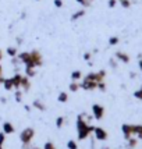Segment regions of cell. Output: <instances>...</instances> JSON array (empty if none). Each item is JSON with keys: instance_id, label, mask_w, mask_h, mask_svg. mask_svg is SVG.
<instances>
[{"instance_id": "1", "label": "cell", "mask_w": 142, "mask_h": 149, "mask_svg": "<svg viewBox=\"0 0 142 149\" xmlns=\"http://www.w3.org/2000/svg\"><path fill=\"white\" fill-rule=\"evenodd\" d=\"M93 128H95V125H90L84 118V114H79L77 117V134H78V139L79 141L86 139L93 132Z\"/></svg>"}, {"instance_id": "2", "label": "cell", "mask_w": 142, "mask_h": 149, "mask_svg": "<svg viewBox=\"0 0 142 149\" xmlns=\"http://www.w3.org/2000/svg\"><path fill=\"white\" fill-rule=\"evenodd\" d=\"M33 136H35V130L31 128V127H28V128L21 131L19 139H21V142L22 143H31L32 142V139H33Z\"/></svg>"}, {"instance_id": "3", "label": "cell", "mask_w": 142, "mask_h": 149, "mask_svg": "<svg viewBox=\"0 0 142 149\" xmlns=\"http://www.w3.org/2000/svg\"><path fill=\"white\" fill-rule=\"evenodd\" d=\"M104 77H106V71L104 70H100V71L97 72H89V74H86L84 78H86V79H90V81H95V82H102L104 79Z\"/></svg>"}, {"instance_id": "4", "label": "cell", "mask_w": 142, "mask_h": 149, "mask_svg": "<svg viewBox=\"0 0 142 149\" xmlns=\"http://www.w3.org/2000/svg\"><path fill=\"white\" fill-rule=\"evenodd\" d=\"M92 116L95 120H102L104 116V107L99 103L92 104Z\"/></svg>"}, {"instance_id": "5", "label": "cell", "mask_w": 142, "mask_h": 149, "mask_svg": "<svg viewBox=\"0 0 142 149\" xmlns=\"http://www.w3.org/2000/svg\"><path fill=\"white\" fill-rule=\"evenodd\" d=\"M31 58H32V64H33L35 68L43 65V57H42L40 52H38V50H32V52H31Z\"/></svg>"}, {"instance_id": "6", "label": "cell", "mask_w": 142, "mask_h": 149, "mask_svg": "<svg viewBox=\"0 0 142 149\" xmlns=\"http://www.w3.org/2000/svg\"><path fill=\"white\" fill-rule=\"evenodd\" d=\"M81 89H84V91H93V89H97V82L84 78L82 82H81Z\"/></svg>"}, {"instance_id": "7", "label": "cell", "mask_w": 142, "mask_h": 149, "mask_svg": "<svg viewBox=\"0 0 142 149\" xmlns=\"http://www.w3.org/2000/svg\"><path fill=\"white\" fill-rule=\"evenodd\" d=\"M93 134H95V138L97 141H106L107 139V131L102 128V127H95L93 128Z\"/></svg>"}, {"instance_id": "8", "label": "cell", "mask_w": 142, "mask_h": 149, "mask_svg": "<svg viewBox=\"0 0 142 149\" xmlns=\"http://www.w3.org/2000/svg\"><path fill=\"white\" fill-rule=\"evenodd\" d=\"M114 57H116L117 61H120V63H124V64H128L131 57H129L128 54L125 52H121V50H117L116 54H114Z\"/></svg>"}, {"instance_id": "9", "label": "cell", "mask_w": 142, "mask_h": 149, "mask_svg": "<svg viewBox=\"0 0 142 149\" xmlns=\"http://www.w3.org/2000/svg\"><path fill=\"white\" fill-rule=\"evenodd\" d=\"M121 132H123L124 139L127 141L132 136V130H131V124H123L121 125Z\"/></svg>"}, {"instance_id": "10", "label": "cell", "mask_w": 142, "mask_h": 149, "mask_svg": "<svg viewBox=\"0 0 142 149\" xmlns=\"http://www.w3.org/2000/svg\"><path fill=\"white\" fill-rule=\"evenodd\" d=\"M1 130H3V132L6 135H8V134H13L14 131H15V128H14V125L10 121H4L3 125H1Z\"/></svg>"}, {"instance_id": "11", "label": "cell", "mask_w": 142, "mask_h": 149, "mask_svg": "<svg viewBox=\"0 0 142 149\" xmlns=\"http://www.w3.org/2000/svg\"><path fill=\"white\" fill-rule=\"evenodd\" d=\"M132 135H136L138 139H142V124H131Z\"/></svg>"}, {"instance_id": "12", "label": "cell", "mask_w": 142, "mask_h": 149, "mask_svg": "<svg viewBox=\"0 0 142 149\" xmlns=\"http://www.w3.org/2000/svg\"><path fill=\"white\" fill-rule=\"evenodd\" d=\"M31 89V81L26 75H22V79H21V91H29Z\"/></svg>"}, {"instance_id": "13", "label": "cell", "mask_w": 142, "mask_h": 149, "mask_svg": "<svg viewBox=\"0 0 142 149\" xmlns=\"http://www.w3.org/2000/svg\"><path fill=\"white\" fill-rule=\"evenodd\" d=\"M32 107L33 109H36V110L39 111H45L46 110V104L40 100V99H36V100H33V103H32Z\"/></svg>"}, {"instance_id": "14", "label": "cell", "mask_w": 142, "mask_h": 149, "mask_svg": "<svg viewBox=\"0 0 142 149\" xmlns=\"http://www.w3.org/2000/svg\"><path fill=\"white\" fill-rule=\"evenodd\" d=\"M13 78V84H14V89H21V79H22V74H15Z\"/></svg>"}, {"instance_id": "15", "label": "cell", "mask_w": 142, "mask_h": 149, "mask_svg": "<svg viewBox=\"0 0 142 149\" xmlns=\"http://www.w3.org/2000/svg\"><path fill=\"white\" fill-rule=\"evenodd\" d=\"M3 86L6 91H13L14 89V84H13V78H4L3 81Z\"/></svg>"}, {"instance_id": "16", "label": "cell", "mask_w": 142, "mask_h": 149, "mask_svg": "<svg viewBox=\"0 0 142 149\" xmlns=\"http://www.w3.org/2000/svg\"><path fill=\"white\" fill-rule=\"evenodd\" d=\"M85 14H86V11H85V8H81V10H77L75 13L71 15V21H77V19L82 18Z\"/></svg>"}, {"instance_id": "17", "label": "cell", "mask_w": 142, "mask_h": 149, "mask_svg": "<svg viewBox=\"0 0 142 149\" xmlns=\"http://www.w3.org/2000/svg\"><path fill=\"white\" fill-rule=\"evenodd\" d=\"M6 53L10 56V57H17V54H18V50H17V47H14V46H8L6 49Z\"/></svg>"}, {"instance_id": "18", "label": "cell", "mask_w": 142, "mask_h": 149, "mask_svg": "<svg viewBox=\"0 0 142 149\" xmlns=\"http://www.w3.org/2000/svg\"><path fill=\"white\" fill-rule=\"evenodd\" d=\"M68 89H70V92H78V89H81V84L78 81H72L68 85Z\"/></svg>"}, {"instance_id": "19", "label": "cell", "mask_w": 142, "mask_h": 149, "mask_svg": "<svg viewBox=\"0 0 142 149\" xmlns=\"http://www.w3.org/2000/svg\"><path fill=\"white\" fill-rule=\"evenodd\" d=\"M71 79H72V81H78V82H79V79H81V78H82V72L79 71V70H74V71L71 72Z\"/></svg>"}, {"instance_id": "20", "label": "cell", "mask_w": 142, "mask_h": 149, "mask_svg": "<svg viewBox=\"0 0 142 149\" xmlns=\"http://www.w3.org/2000/svg\"><path fill=\"white\" fill-rule=\"evenodd\" d=\"M57 100L60 103H67L68 102V95H67V92H60L57 96Z\"/></svg>"}, {"instance_id": "21", "label": "cell", "mask_w": 142, "mask_h": 149, "mask_svg": "<svg viewBox=\"0 0 142 149\" xmlns=\"http://www.w3.org/2000/svg\"><path fill=\"white\" fill-rule=\"evenodd\" d=\"M136 143H138V139L131 136L129 139H127V149H134L136 146Z\"/></svg>"}, {"instance_id": "22", "label": "cell", "mask_w": 142, "mask_h": 149, "mask_svg": "<svg viewBox=\"0 0 142 149\" xmlns=\"http://www.w3.org/2000/svg\"><path fill=\"white\" fill-rule=\"evenodd\" d=\"M25 75L28 78H32L36 75V71H35V68L33 67H25Z\"/></svg>"}, {"instance_id": "23", "label": "cell", "mask_w": 142, "mask_h": 149, "mask_svg": "<svg viewBox=\"0 0 142 149\" xmlns=\"http://www.w3.org/2000/svg\"><path fill=\"white\" fill-rule=\"evenodd\" d=\"M64 123H65V117L60 116L56 118V127H57V128H61V127L64 125Z\"/></svg>"}, {"instance_id": "24", "label": "cell", "mask_w": 142, "mask_h": 149, "mask_svg": "<svg viewBox=\"0 0 142 149\" xmlns=\"http://www.w3.org/2000/svg\"><path fill=\"white\" fill-rule=\"evenodd\" d=\"M14 97H15V102L21 103V102H22V91H21V89H17L15 93H14Z\"/></svg>"}, {"instance_id": "25", "label": "cell", "mask_w": 142, "mask_h": 149, "mask_svg": "<svg viewBox=\"0 0 142 149\" xmlns=\"http://www.w3.org/2000/svg\"><path fill=\"white\" fill-rule=\"evenodd\" d=\"M118 3L123 8H129L131 7V0H118Z\"/></svg>"}, {"instance_id": "26", "label": "cell", "mask_w": 142, "mask_h": 149, "mask_svg": "<svg viewBox=\"0 0 142 149\" xmlns=\"http://www.w3.org/2000/svg\"><path fill=\"white\" fill-rule=\"evenodd\" d=\"M118 42H120L118 36H110V38H109V45L110 46H116Z\"/></svg>"}, {"instance_id": "27", "label": "cell", "mask_w": 142, "mask_h": 149, "mask_svg": "<svg viewBox=\"0 0 142 149\" xmlns=\"http://www.w3.org/2000/svg\"><path fill=\"white\" fill-rule=\"evenodd\" d=\"M67 148L68 149H78V145L75 141H72V139H70L68 142H67Z\"/></svg>"}, {"instance_id": "28", "label": "cell", "mask_w": 142, "mask_h": 149, "mask_svg": "<svg viewBox=\"0 0 142 149\" xmlns=\"http://www.w3.org/2000/svg\"><path fill=\"white\" fill-rule=\"evenodd\" d=\"M75 1H77L78 4H81L82 7H89L90 4H92L89 0H75Z\"/></svg>"}, {"instance_id": "29", "label": "cell", "mask_w": 142, "mask_h": 149, "mask_svg": "<svg viewBox=\"0 0 142 149\" xmlns=\"http://www.w3.org/2000/svg\"><path fill=\"white\" fill-rule=\"evenodd\" d=\"M4 141H6V134L1 131V132H0V149H4V148H3V143H4Z\"/></svg>"}, {"instance_id": "30", "label": "cell", "mask_w": 142, "mask_h": 149, "mask_svg": "<svg viewBox=\"0 0 142 149\" xmlns=\"http://www.w3.org/2000/svg\"><path fill=\"white\" fill-rule=\"evenodd\" d=\"M134 97H136V99L142 100V86L139 88V89H136V91L134 92Z\"/></svg>"}, {"instance_id": "31", "label": "cell", "mask_w": 142, "mask_h": 149, "mask_svg": "<svg viewBox=\"0 0 142 149\" xmlns=\"http://www.w3.org/2000/svg\"><path fill=\"white\" fill-rule=\"evenodd\" d=\"M117 3H118V0H107V6L110 8H114L117 6Z\"/></svg>"}, {"instance_id": "32", "label": "cell", "mask_w": 142, "mask_h": 149, "mask_svg": "<svg viewBox=\"0 0 142 149\" xmlns=\"http://www.w3.org/2000/svg\"><path fill=\"white\" fill-rule=\"evenodd\" d=\"M97 89H99L100 92H106V84H104L103 81L97 84Z\"/></svg>"}, {"instance_id": "33", "label": "cell", "mask_w": 142, "mask_h": 149, "mask_svg": "<svg viewBox=\"0 0 142 149\" xmlns=\"http://www.w3.org/2000/svg\"><path fill=\"white\" fill-rule=\"evenodd\" d=\"M109 64H110V67H111V68H117V60H116V58H110Z\"/></svg>"}, {"instance_id": "34", "label": "cell", "mask_w": 142, "mask_h": 149, "mask_svg": "<svg viewBox=\"0 0 142 149\" xmlns=\"http://www.w3.org/2000/svg\"><path fill=\"white\" fill-rule=\"evenodd\" d=\"M90 58H92V53H90V52H85L84 53V60H85V61H90Z\"/></svg>"}, {"instance_id": "35", "label": "cell", "mask_w": 142, "mask_h": 149, "mask_svg": "<svg viewBox=\"0 0 142 149\" xmlns=\"http://www.w3.org/2000/svg\"><path fill=\"white\" fill-rule=\"evenodd\" d=\"M43 149H56V146H54V143L53 142H46L45 146H43Z\"/></svg>"}, {"instance_id": "36", "label": "cell", "mask_w": 142, "mask_h": 149, "mask_svg": "<svg viewBox=\"0 0 142 149\" xmlns=\"http://www.w3.org/2000/svg\"><path fill=\"white\" fill-rule=\"evenodd\" d=\"M53 3H54V6L57 7V8L63 7V0H53Z\"/></svg>"}, {"instance_id": "37", "label": "cell", "mask_w": 142, "mask_h": 149, "mask_svg": "<svg viewBox=\"0 0 142 149\" xmlns=\"http://www.w3.org/2000/svg\"><path fill=\"white\" fill-rule=\"evenodd\" d=\"M3 81H4V77H3V67L0 64V85H3Z\"/></svg>"}, {"instance_id": "38", "label": "cell", "mask_w": 142, "mask_h": 149, "mask_svg": "<svg viewBox=\"0 0 142 149\" xmlns=\"http://www.w3.org/2000/svg\"><path fill=\"white\" fill-rule=\"evenodd\" d=\"M138 67H139V71H142V58H139L138 61Z\"/></svg>"}, {"instance_id": "39", "label": "cell", "mask_w": 142, "mask_h": 149, "mask_svg": "<svg viewBox=\"0 0 142 149\" xmlns=\"http://www.w3.org/2000/svg\"><path fill=\"white\" fill-rule=\"evenodd\" d=\"M24 109H25V111H31V106L25 104V106H24Z\"/></svg>"}, {"instance_id": "40", "label": "cell", "mask_w": 142, "mask_h": 149, "mask_svg": "<svg viewBox=\"0 0 142 149\" xmlns=\"http://www.w3.org/2000/svg\"><path fill=\"white\" fill-rule=\"evenodd\" d=\"M135 77H136L135 72H129V78H135Z\"/></svg>"}, {"instance_id": "41", "label": "cell", "mask_w": 142, "mask_h": 149, "mask_svg": "<svg viewBox=\"0 0 142 149\" xmlns=\"http://www.w3.org/2000/svg\"><path fill=\"white\" fill-rule=\"evenodd\" d=\"M1 58H3V50L0 49V61H1Z\"/></svg>"}, {"instance_id": "42", "label": "cell", "mask_w": 142, "mask_h": 149, "mask_svg": "<svg viewBox=\"0 0 142 149\" xmlns=\"http://www.w3.org/2000/svg\"><path fill=\"white\" fill-rule=\"evenodd\" d=\"M21 42H22V39H21V38H17V43H18V45L21 43Z\"/></svg>"}, {"instance_id": "43", "label": "cell", "mask_w": 142, "mask_h": 149, "mask_svg": "<svg viewBox=\"0 0 142 149\" xmlns=\"http://www.w3.org/2000/svg\"><path fill=\"white\" fill-rule=\"evenodd\" d=\"M32 149H42V148H38V146H32Z\"/></svg>"}, {"instance_id": "44", "label": "cell", "mask_w": 142, "mask_h": 149, "mask_svg": "<svg viewBox=\"0 0 142 149\" xmlns=\"http://www.w3.org/2000/svg\"><path fill=\"white\" fill-rule=\"evenodd\" d=\"M35 1H40V0H35Z\"/></svg>"}, {"instance_id": "45", "label": "cell", "mask_w": 142, "mask_h": 149, "mask_svg": "<svg viewBox=\"0 0 142 149\" xmlns=\"http://www.w3.org/2000/svg\"><path fill=\"white\" fill-rule=\"evenodd\" d=\"M103 149H110V148H103Z\"/></svg>"}]
</instances>
